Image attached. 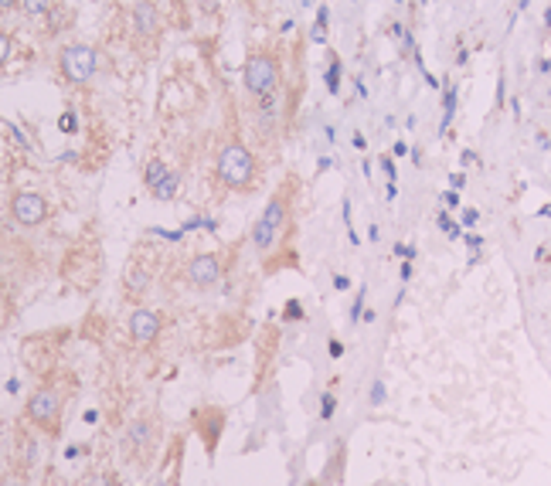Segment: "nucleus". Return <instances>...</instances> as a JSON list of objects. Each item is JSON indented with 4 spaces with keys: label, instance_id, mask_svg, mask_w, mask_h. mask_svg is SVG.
<instances>
[{
    "label": "nucleus",
    "instance_id": "nucleus-1",
    "mask_svg": "<svg viewBox=\"0 0 551 486\" xmlns=\"http://www.w3.org/2000/svg\"><path fill=\"white\" fill-rule=\"evenodd\" d=\"M293 187H296L293 181H283L279 191L266 201L262 215L256 218V225H252V249H256L259 255H266V252L273 249L279 232H283V225L290 218V211H293Z\"/></svg>",
    "mask_w": 551,
    "mask_h": 486
},
{
    "label": "nucleus",
    "instance_id": "nucleus-2",
    "mask_svg": "<svg viewBox=\"0 0 551 486\" xmlns=\"http://www.w3.org/2000/svg\"><path fill=\"white\" fill-rule=\"evenodd\" d=\"M215 174L228 191H249L259 177V164L242 140H228L215 157Z\"/></svg>",
    "mask_w": 551,
    "mask_h": 486
},
{
    "label": "nucleus",
    "instance_id": "nucleus-3",
    "mask_svg": "<svg viewBox=\"0 0 551 486\" xmlns=\"http://www.w3.org/2000/svg\"><path fill=\"white\" fill-rule=\"evenodd\" d=\"M242 82H245V92L252 99H269V96H276V89L283 82L279 58L266 48H252L249 58H245V65H242Z\"/></svg>",
    "mask_w": 551,
    "mask_h": 486
},
{
    "label": "nucleus",
    "instance_id": "nucleus-4",
    "mask_svg": "<svg viewBox=\"0 0 551 486\" xmlns=\"http://www.w3.org/2000/svg\"><path fill=\"white\" fill-rule=\"evenodd\" d=\"M24 415L45 436H62V398H58L55 388H38L35 395L28 398V405H24Z\"/></svg>",
    "mask_w": 551,
    "mask_h": 486
},
{
    "label": "nucleus",
    "instance_id": "nucleus-5",
    "mask_svg": "<svg viewBox=\"0 0 551 486\" xmlns=\"http://www.w3.org/2000/svg\"><path fill=\"white\" fill-rule=\"evenodd\" d=\"M58 68H62V79L69 85H89L96 68H99V51L92 45H65L58 51Z\"/></svg>",
    "mask_w": 551,
    "mask_h": 486
},
{
    "label": "nucleus",
    "instance_id": "nucleus-6",
    "mask_svg": "<svg viewBox=\"0 0 551 486\" xmlns=\"http://www.w3.org/2000/svg\"><path fill=\"white\" fill-rule=\"evenodd\" d=\"M11 218L18 221L21 228H38L48 221V201L38 191H18L11 198Z\"/></svg>",
    "mask_w": 551,
    "mask_h": 486
},
{
    "label": "nucleus",
    "instance_id": "nucleus-7",
    "mask_svg": "<svg viewBox=\"0 0 551 486\" xmlns=\"http://www.w3.org/2000/svg\"><path fill=\"white\" fill-rule=\"evenodd\" d=\"M126 330H130V340L137 344V347H150L157 344V337L164 330V317L157 313V310H147V306H140L130 313V323H126Z\"/></svg>",
    "mask_w": 551,
    "mask_h": 486
},
{
    "label": "nucleus",
    "instance_id": "nucleus-8",
    "mask_svg": "<svg viewBox=\"0 0 551 486\" xmlns=\"http://www.w3.org/2000/svg\"><path fill=\"white\" fill-rule=\"evenodd\" d=\"M225 269H222V259L215 255V252H205V255H194L188 262V283L194 289H215V286L222 283Z\"/></svg>",
    "mask_w": 551,
    "mask_h": 486
},
{
    "label": "nucleus",
    "instance_id": "nucleus-9",
    "mask_svg": "<svg viewBox=\"0 0 551 486\" xmlns=\"http://www.w3.org/2000/svg\"><path fill=\"white\" fill-rule=\"evenodd\" d=\"M130 28L137 41H154L160 34V11H157L154 0H137L133 11H130Z\"/></svg>",
    "mask_w": 551,
    "mask_h": 486
},
{
    "label": "nucleus",
    "instance_id": "nucleus-10",
    "mask_svg": "<svg viewBox=\"0 0 551 486\" xmlns=\"http://www.w3.org/2000/svg\"><path fill=\"white\" fill-rule=\"evenodd\" d=\"M150 442H154V422L150 419L133 422V425H130V436H126V453L143 456L150 449Z\"/></svg>",
    "mask_w": 551,
    "mask_h": 486
},
{
    "label": "nucleus",
    "instance_id": "nucleus-11",
    "mask_svg": "<svg viewBox=\"0 0 551 486\" xmlns=\"http://www.w3.org/2000/svg\"><path fill=\"white\" fill-rule=\"evenodd\" d=\"M174 170L167 167V164H164V160H150V164H147V170H143V184H147V191H150V194H154L157 187L164 184V181H167V177H171Z\"/></svg>",
    "mask_w": 551,
    "mask_h": 486
},
{
    "label": "nucleus",
    "instance_id": "nucleus-12",
    "mask_svg": "<svg viewBox=\"0 0 551 486\" xmlns=\"http://www.w3.org/2000/svg\"><path fill=\"white\" fill-rule=\"evenodd\" d=\"M327 21H330L327 4H320V7H317V21H313V28H310L313 45H324V41H327Z\"/></svg>",
    "mask_w": 551,
    "mask_h": 486
},
{
    "label": "nucleus",
    "instance_id": "nucleus-13",
    "mask_svg": "<svg viewBox=\"0 0 551 486\" xmlns=\"http://www.w3.org/2000/svg\"><path fill=\"white\" fill-rule=\"evenodd\" d=\"M341 75H344L341 55H334V58H330V65H327V75H324V82H327L330 96H337V92H341Z\"/></svg>",
    "mask_w": 551,
    "mask_h": 486
},
{
    "label": "nucleus",
    "instance_id": "nucleus-14",
    "mask_svg": "<svg viewBox=\"0 0 551 486\" xmlns=\"http://www.w3.org/2000/svg\"><path fill=\"white\" fill-rule=\"evenodd\" d=\"M453 116H456V85H449L446 96H443V123H439V133H446Z\"/></svg>",
    "mask_w": 551,
    "mask_h": 486
},
{
    "label": "nucleus",
    "instance_id": "nucleus-15",
    "mask_svg": "<svg viewBox=\"0 0 551 486\" xmlns=\"http://www.w3.org/2000/svg\"><path fill=\"white\" fill-rule=\"evenodd\" d=\"M55 7V0H21V11L28 17H45Z\"/></svg>",
    "mask_w": 551,
    "mask_h": 486
},
{
    "label": "nucleus",
    "instance_id": "nucleus-16",
    "mask_svg": "<svg viewBox=\"0 0 551 486\" xmlns=\"http://www.w3.org/2000/svg\"><path fill=\"white\" fill-rule=\"evenodd\" d=\"M177 187H181V177H177V174H171V177H167V181H164V184L154 191V198H157V201H171L174 194H177Z\"/></svg>",
    "mask_w": 551,
    "mask_h": 486
},
{
    "label": "nucleus",
    "instance_id": "nucleus-17",
    "mask_svg": "<svg viewBox=\"0 0 551 486\" xmlns=\"http://www.w3.org/2000/svg\"><path fill=\"white\" fill-rule=\"evenodd\" d=\"M436 225H439V228H443V232H446L449 238H460V235H463V225L449 218V211H439V215H436Z\"/></svg>",
    "mask_w": 551,
    "mask_h": 486
},
{
    "label": "nucleus",
    "instance_id": "nucleus-18",
    "mask_svg": "<svg viewBox=\"0 0 551 486\" xmlns=\"http://www.w3.org/2000/svg\"><path fill=\"white\" fill-rule=\"evenodd\" d=\"M334 415H337V395H334V391L327 388V391L320 395V419L330 422Z\"/></svg>",
    "mask_w": 551,
    "mask_h": 486
},
{
    "label": "nucleus",
    "instance_id": "nucleus-19",
    "mask_svg": "<svg viewBox=\"0 0 551 486\" xmlns=\"http://www.w3.org/2000/svg\"><path fill=\"white\" fill-rule=\"evenodd\" d=\"M147 283H150V276H147V272H140V269H130V276H126V289H130V293H143V289H147Z\"/></svg>",
    "mask_w": 551,
    "mask_h": 486
},
{
    "label": "nucleus",
    "instance_id": "nucleus-20",
    "mask_svg": "<svg viewBox=\"0 0 551 486\" xmlns=\"http://www.w3.org/2000/svg\"><path fill=\"white\" fill-rule=\"evenodd\" d=\"M364 300H368V286H361V289H358V296H354V303H351V323H361Z\"/></svg>",
    "mask_w": 551,
    "mask_h": 486
},
{
    "label": "nucleus",
    "instance_id": "nucleus-21",
    "mask_svg": "<svg viewBox=\"0 0 551 486\" xmlns=\"http://www.w3.org/2000/svg\"><path fill=\"white\" fill-rule=\"evenodd\" d=\"M11 55H14V38L7 31H0V68L11 62Z\"/></svg>",
    "mask_w": 551,
    "mask_h": 486
},
{
    "label": "nucleus",
    "instance_id": "nucleus-22",
    "mask_svg": "<svg viewBox=\"0 0 551 486\" xmlns=\"http://www.w3.org/2000/svg\"><path fill=\"white\" fill-rule=\"evenodd\" d=\"M303 317H307V313H303L300 300H290L286 306H283V320H286V323H300Z\"/></svg>",
    "mask_w": 551,
    "mask_h": 486
},
{
    "label": "nucleus",
    "instance_id": "nucleus-23",
    "mask_svg": "<svg viewBox=\"0 0 551 486\" xmlns=\"http://www.w3.org/2000/svg\"><path fill=\"white\" fill-rule=\"evenodd\" d=\"M385 398H388V391H385V381H375V385H371V391H368V405H371V408H381V405H385Z\"/></svg>",
    "mask_w": 551,
    "mask_h": 486
},
{
    "label": "nucleus",
    "instance_id": "nucleus-24",
    "mask_svg": "<svg viewBox=\"0 0 551 486\" xmlns=\"http://www.w3.org/2000/svg\"><path fill=\"white\" fill-rule=\"evenodd\" d=\"M480 245H483V238H480V235H466V249H470V262H477V259H480Z\"/></svg>",
    "mask_w": 551,
    "mask_h": 486
},
{
    "label": "nucleus",
    "instance_id": "nucleus-25",
    "mask_svg": "<svg viewBox=\"0 0 551 486\" xmlns=\"http://www.w3.org/2000/svg\"><path fill=\"white\" fill-rule=\"evenodd\" d=\"M381 170H385V177H388V181H395V184H398V167H395V157H381Z\"/></svg>",
    "mask_w": 551,
    "mask_h": 486
},
{
    "label": "nucleus",
    "instance_id": "nucleus-26",
    "mask_svg": "<svg viewBox=\"0 0 551 486\" xmlns=\"http://www.w3.org/2000/svg\"><path fill=\"white\" fill-rule=\"evenodd\" d=\"M477 221H480V211H477V208H463V215H460V225H463V228H473Z\"/></svg>",
    "mask_w": 551,
    "mask_h": 486
},
{
    "label": "nucleus",
    "instance_id": "nucleus-27",
    "mask_svg": "<svg viewBox=\"0 0 551 486\" xmlns=\"http://www.w3.org/2000/svg\"><path fill=\"white\" fill-rule=\"evenodd\" d=\"M395 255L402 259V262H412L419 252H415V245H405V242H402V245H395Z\"/></svg>",
    "mask_w": 551,
    "mask_h": 486
},
{
    "label": "nucleus",
    "instance_id": "nucleus-28",
    "mask_svg": "<svg viewBox=\"0 0 551 486\" xmlns=\"http://www.w3.org/2000/svg\"><path fill=\"white\" fill-rule=\"evenodd\" d=\"M327 351H330V357H334V361H337V357H344V344H341V340H337V337H330Z\"/></svg>",
    "mask_w": 551,
    "mask_h": 486
},
{
    "label": "nucleus",
    "instance_id": "nucleus-29",
    "mask_svg": "<svg viewBox=\"0 0 551 486\" xmlns=\"http://www.w3.org/2000/svg\"><path fill=\"white\" fill-rule=\"evenodd\" d=\"M412 276H415L412 262H402V266H398V279H402V283H409V279H412Z\"/></svg>",
    "mask_w": 551,
    "mask_h": 486
},
{
    "label": "nucleus",
    "instance_id": "nucleus-30",
    "mask_svg": "<svg viewBox=\"0 0 551 486\" xmlns=\"http://www.w3.org/2000/svg\"><path fill=\"white\" fill-rule=\"evenodd\" d=\"M443 204H446V208H460V191H446V194H443Z\"/></svg>",
    "mask_w": 551,
    "mask_h": 486
},
{
    "label": "nucleus",
    "instance_id": "nucleus-31",
    "mask_svg": "<svg viewBox=\"0 0 551 486\" xmlns=\"http://www.w3.org/2000/svg\"><path fill=\"white\" fill-rule=\"evenodd\" d=\"M477 164H480V157L473 150H463V167H477Z\"/></svg>",
    "mask_w": 551,
    "mask_h": 486
},
{
    "label": "nucleus",
    "instance_id": "nucleus-32",
    "mask_svg": "<svg viewBox=\"0 0 551 486\" xmlns=\"http://www.w3.org/2000/svg\"><path fill=\"white\" fill-rule=\"evenodd\" d=\"M334 289H341V293H344V289H351V279H347V276H341V272H337V276H334Z\"/></svg>",
    "mask_w": 551,
    "mask_h": 486
},
{
    "label": "nucleus",
    "instance_id": "nucleus-33",
    "mask_svg": "<svg viewBox=\"0 0 551 486\" xmlns=\"http://www.w3.org/2000/svg\"><path fill=\"white\" fill-rule=\"evenodd\" d=\"M21 0H0V14H7V11H18Z\"/></svg>",
    "mask_w": 551,
    "mask_h": 486
},
{
    "label": "nucleus",
    "instance_id": "nucleus-34",
    "mask_svg": "<svg viewBox=\"0 0 551 486\" xmlns=\"http://www.w3.org/2000/svg\"><path fill=\"white\" fill-rule=\"evenodd\" d=\"M201 11H205V14H215V11H218V0H201Z\"/></svg>",
    "mask_w": 551,
    "mask_h": 486
},
{
    "label": "nucleus",
    "instance_id": "nucleus-35",
    "mask_svg": "<svg viewBox=\"0 0 551 486\" xmlns=\"http://www.w3.org/2000/svg\"><path fill=\"white\" fill-rule=\"evenodd\" d=\"M449 184H453V191H460V187L466 184V177L463 174H453V177H449Z\"/></svg>",
    "mask_w": 551,
    "mask_h": 486
},
{
    "label": "nucleus",
    "instance_id": "nucleus-36",
    "mask_svg": "<svg viewBox=\"0 0 551 486\" xmlns=\"http://www.w3.org/2000/svg\"><path fill=\"white\" fill-rule=\"evenodd\" d=\"M385 198H388V201H395V198H398V187H395V181H388V187H385Z\"/></svg>",
    "mask_w": 551,
    "mask_h": 486
},
{
    "label": "nucleus",
    "instance_id": "nucleus-37",
    "mask_svg": "<svg viewBox=\"0 0 551 486\" xmlns=\"http://www.w3.org/2000/svg\"><path fill=\"white\" fill-rule=\"evenodd\" d=\"M405 153H409V143H402V140H398L395 150H392V157H405Z\"/></svg>",
    "mask_w": 551,
    "mask_h": 486
},
{
    "label": "nucleus",
    "instance_id": "nucleus-38",
    "mask_svg": "<svg viewBox=\"0 0 551 486\" xmlns=\"http://www.w3.org/2000/svg\"><path fill=\"white\" fill-rule=\"evenodd\" d=\"M351 143H354V147H358V150H364V147H368V140H364L361 133H354V136H351Z\"/></svg>",
    "mask_w": 551,
    "mask_h": 486
},
{
    "label": "nucleus",
    "instance_id": "nucleus-39",
    "mask_svg": "<svg viewBox=\"0 0 551 486\" xmlns=\"http://www.w3.org/2000/svg\"><path fill=\"white\" fill-rule=\"evenodd\" d=\"M375 320H378V313H375V310H364V313H361V323H375Z\"/></svg>",
    "mask_w": 551,
    "mask_h": 486
},
{
    "label": "nucleus",
    "instance_id": "nucleus-40",
    "mask_svg": "<svg viewBox=\"0 0 551 486\" xmlns=\"http://www.w3.org/2000/svg\"><path fill=\"white\" fill-rule=\"evenodd\" d=\"M62 130H75V116H62Z\"/></svg>",
    "mask_w": 551,
    "mask_h": 486
},
{
    "label": "nucleus",
    "instance_id": "nucleus-41",
    "mask_svg": "<svg viewBox=\"0 0 551 486\" xmlns=\"http://www.w3.org/2000/svg\"><path fill=\"white\" fill-rule=\"evenodd\" d=\"M86 486H106V480H89Z\"/></svg>",
    "mask_w": 551,
    "mask_h": 486
},
{
    "label": "nucleus",
    "instance_id": "nucleus-42",
    "mask_svg": "<svg viewBox=\"0 0 551 486\" xmlns=\"http://www.w3.org/2000/svg\"><path fill=\"white\" fill-rule=\"evenodd\" d=\"M545 24H548V28H551V7H548V11H545Z\"/></svg>",
    "mask_w": 551,
    "mask_h": 486
},
{
    "label": "nucleus",
    "instance_id": "nucleus-43",
    "mask_svg": "<svg viewBox=\"0 0 551 486\" xmlns=\"http://www.w3.org/2000/svg\"><path fill=\"white\" fill-rule=\"evenodd\" d=\"M307 486H324V483H320V480H310V483H307Z\"/></svg>",
    "mask_w": 551,
    "mask_h": 486
},
{
    "label": "nucleus",
    "instance_id": "nucleus-44",
    "mask_svg": "<svg viewBox=\"0 0 551 486\" xmlns=\"http://www.w3.org/2000/svg\"><path fill=\"white\" fill-rule=\"evenodd\" d=\"M157 486H174V483H157Z\"/></svg>",
    "mask_w": 551,
    "mask_h": 486
},
{
    "label": "nucleus",
    "instance_id": "nucleus-45",
    "mask_svg": "<svg viewBox=\"0 0 551 486\" xmlns=\"http://www.w3.org/2000/svg\"><path fill=\"white\" fill-rule=\"evenodd\" d=\"M395 4H405V0H395Z\"/></svg>",
    "mask_w": 551,
    "mask_h": 486
}]
</instances>
